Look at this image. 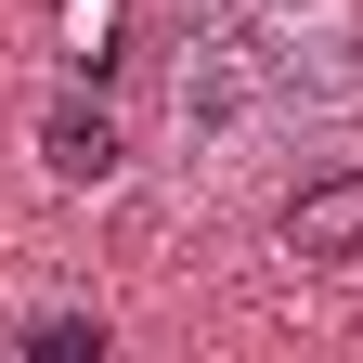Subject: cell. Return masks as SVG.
I'll return each mask as SVG.
<instances>
[{
	"mask_svg": "<svg viewBox=\"0 0 363 363\" xmlns=\"http://www.w3.org/2000/svg\"><path fill=\"white\" fill-rule=\"evenodd\" d=\"M130 169V143H117V117L104 104H39V182H52V195H104V182Z\"/></svg>",
	"mask_w": 363,
	"mask_h": 363,
	"instance_id": "obj_2",
	"label": "cell"
},
{
	"mask_svg": "<svg viewBox=\"0 0 363 363\" xmlns=\"http://www.w3.org/2000/svg\"><path fill=\"white\" fill-rule=\"evenodd\" d=\"M272 143H298L286 78H272L259 26L208 13L195 39H182V65H169V156H182V182H234V169L272 156Z\"/></svg>",
	"mask_w": 363,
	"mask_h": 363,
	"instance_id": "obj_1",
	"label": "cell"
},
{
	"mask_svg": "<svg viewBox=\"0 0 363 363\" xmlns=\"http://www.w3.org/2000/svg\"><path fill=\"white\" fill-rule=\"evenodd\" d=\"M286 259H363V169H311L286 195Z\"/></svg>",
	"mask_w": 363,
	"mask_h": 363,
	"instance_id": "obj_3",
	"label": "cell"
},
{
	"mask_svg": "<svg viewBox=\"0 0 363 363\" xmlns=\"http://www.w3.org/2000/svg\"><path fill=\"white\" fill-rule=\"evenodd\" d=\"M104 311H13V350H39V363H104Z\"/></svg>",
	"mask_w": 363,
	"mask_h": 363,
	"instance_id": "obj_4",
	"label": "cell"
}]
</instances>
